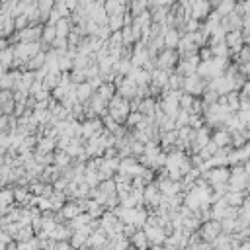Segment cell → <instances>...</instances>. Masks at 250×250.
<instances>
[{
  "label": "cell",
  "instance_id": "obj_1",
  "mask_svg": "<svg viewBox=\"0 0 250 250\" xmlns=\"http://www.w3.org/2000/svg\"><path fill=\"white\" fill-rule=\"evenodd\" d=\"M107 113H109L117 123L125 125V121H127V117H129V113H131V102L125 100V98L119 96V94H115V96L109 100V104H107Z\"/></svg>",
  "mask_w": 250,
  "mask_h": 250
},
{
  "label": "cell",
  "instance_id": "obj_2",
  "mask_svg": "<svg viewBox=\"0 0 250 250\" xmlns=\"http://www.w3.org/2000/svg\"><path fill=\"white\" fill-rule=\"evenodd\" d=\"M155 63H157V69L166 71V72H174L176 67H178V63H180V53H178V49L164 47V49L155 57Z\"/></svg>",
  "mask_w": 250,
  "mask_h": 250
},
{
  "label": "cell",
  "instance_id": "obj_3",
  "mask_svg": "<svg viewBox=\"0 0 250 250\" xmlns=\"http://www.w3.org/2000/svg\"><path fill=\"white\" fill-rule=\"evenodd\" d=\"M207 84H209V80H207L205 76H201L199 72H194V74L184 76V86H182V90L197 98V96H203V92L207 90Z\"/></svg>",
  "mask_w": 250,
  "mask_h": 250
},
{
  "label": "cell",
  "instance_id": "obj_4",
  "mask_svg": "<svg viewBox=\"0 0 250 250\" xmlns=\"http://www.w3.org/2000/svg\"><path fill=\"white\" fill-rule=\"evenodd\" d=\"M203 178L209 182V186H211V188L227 186V184H229V180H231V170H229V166H215V168L205 170Z\"/></svg>",
  "mask_w": 250,
  "mask_h": 250
},
{
  "label": "cell",
  "instance_id": "obj_5",
  "mask_svg": "<svg viewBox=\"0 0 250 250\" xmlns=\"http://www.w3.org/2000/svg\"><path fill=\"white\" fill-rule=\"evenodd\" d=\"M197 232H199V236H201V240H203V242H207V244H213V242L217 240V236L223 232L221 221H217V219H209V221H203Z\"/></svg>",
  "mask_w": 250,
  "mask_h": 250
},
{
  "label": "cell",
  "instance_id": "obj_6",
  "mask_svg": "<svg viewBox=\"0 0 250 250\" xmlns=\"http://www.w3.org/2000/svg\"><path fill=\"white\" fill-rule=\"evenodd\" d=\"M143 231L147 232L151 246H155V244H164V242H166V236H168L166 229H164V227H161V225H157L151 217L147 219V225L143 227Z\"/></svg>",
  "mask_w": 250,
  "mask_h": 250
},
{
  "label": "cell",
  "instance_id": "obj_7",
  "mask_svg": "<svg viewBox=\"0 0 250 250\" xmlns=\"http://www.w3.org/2000/svg\"><path fill=\"white\" fill-rule=\"evenodd\" d=\"M162 197H164V196H162V192H161L157 180L151 182L149 186H145V190H143V203H147V207H151V211H155V209L161 205Z\"/></svg>",
  "mask_w": 250,
  "mask_h": 250
},
{
  "label": "cell",
  "instance_id": "obj_8",
  "mask_svg": "<svg viewBox=\"0 0 250 250\" xmlns=\"http://www.w3.org/2000/svg\"><path fill=\"white\" fill-rule=\"evenodd\" d=\"M244 34H242V30H234V32H227L225 34V45H227V49H229V53L231 55H236L242 47H244Z\"/></svg>",
  "mask_w": 250,
  "mask_h": 250
},
{
  "label": "cell",
  "instance_id": "obj_9",
  "mask_svg": "<svg viewBox=\"0 0 250 250\" xmlns=\"http://www.w3.org/2000/svg\"><path fill=\"white\" fill-rule=\"evenodd\" d=\"M149 61H151V55H149L147 43H145V41H137L135 47H133V55H131L133 67H135V69H143Z\"/></svg>",
  "mask_w": 250,
  "mask_h": 250
},
{
  "label": "cell",
  "instance_id": "obj_10",
  "mask_svg": "<svg viewBox=\"0 0 250 250\" xmlns=\"http://www.w3.org/2000/svg\"><path fill=\"white\" fill-rule=\"evenodd\" d=\"M102 131H104V121L100 117H92V119H86L82 123V139L98 137Z\"/></svg>",
  "mask_w": 250,
  "mask_h": 250
},
{
  "label": "cell",
  "instance_id": "obj_11",
  "mask_svg": "<svg viewBox=\"0 0 250 250\" xmlns=\"http://www.w3.org/2000/svg\"><path fill=\"white\" fill-rule=\"evenodd\" d=\"M14 49H16V57L22 59V61H26V63H28L36 53L41 51L39 43H18V45H14Z\"/></svg>",
  "mask_w": 250,
  "mask_h": 250
},
{
  "label": "cell",
  "instance_id": "obj_12",
  "mask_svg": "<svg viewBox=\"0 0 250 250\" xmlns=\"http://www.w3.org/2000/svg\"><path fill=\"white\" fill-rule=\"evenodd\" d=\"M209 14H211V2H209V0H196L194 8H192V18H196V20L201 22Z\"/></svg>",
  "mask_w": 250,
  "mask_h": 250
},
{
  "label": "cell",
  "instance_id": "obj_13",
  "mask_svg": "<svg viewBox=\"0 0 250 250\" xmlns=\"http://www.w3.org/2000/svg\"><path fill=\"white\" fill-rule=\"evenodd\" d=\"M72 229H71V225L67 223V225H61V223H57V227L49 232V238H53V240H57V242H61V240H69L71 236H72Z\"/></svg>",
  "mask_w": 250,
  "mask_h": 250
},
{
  "label": "cell",
  "instance_id": "obj_14",
  "mask_svg": "<svg viewBox=\"0 0 250 250\" xmlns=\"http://www.w3.org/2000/svg\"><path fill=\"white\" fill-rule=\"evenodd\" d=\"M94 92H96V88L86 80V82H80V84H76V98H78V102L80 104H88V100L94 96Z\"/></svg>",
  "mask_w": 250,
  "mask_h": 250
},
{
  "label": "cell",
  "instance_id": "obj_15",
  "mask_svg": "<svg viewBox=\"0 0 250 250\" xmlns=\"http://www.w3.org/2000/svg\"><path fill=\"white\" fill-rule=\"evenodd\" d=\"M211 141H213L219 149H227V147H231V133H229L225 127H219V129H215V133L211 135Z\"/></svg>",
  "mask_w": 250,
  "mask_h": 250
},
{
  "label": "cell",
  "instance_id": "obj_16",
  "mask_svg": "<svg viewBox=\"0 0 250 250\" xmlns=\"http://www.w3.org/2000/svg\"><path fill=\"white\" fill-rule=\"evenodd\" d=\"M14 59H16V49L12 45H8V47H4L2 51H0V65H2L6 71H12Z\"/></svg>",
  "mask_w": 250,
  "mask_h": 250
},
{
  "label": "cell",
  "instance_id": "obj_17",
  "mask_svg": "<svg viewBox=\"0 0 250 250\" xmlns=\"http://www.w3.org/2000/svg\"><path fill=\"white\" fill-rule=\"evenodd\" d=\"M129 240H131V244H133L135 248H139V250H149V248H151L149 236H147V232H145L143 229H137V232H135Z\"/></svg>",
  "mask_w": 250,
  "mask_h": 250
},
{
  "label": "cell",
  "instance_id": "obj_18",
  "mask_svg": "<svg viewBox=\"0 0 250 250\" xmlns=\"http://www.w3.org/2000/svg\"><path fill=\"white\" fill-rule=\"evenodd\" d=\"M180 39H182V34L176 28H166V32H164V47L176 49L178 43H180Z\"/></svg>",
  "mask_w": 250,
  "mask_h": 250
},
{
  "label": "cell",
  "instance_id": "obj_19",
  "mask_svg": "<svg viewBox=\"0 0 250 250\" xmlns=\"http://www.w3.org/2000/svg\"><path fill=\"white\" fill-rule=\"evenodd\" d=\"M96 94H98L102 100H106V102L109 104V100L117 94V90H115V84H113V82H102V84L96 88Z\"/></svg>",
  "mask_w": 250,
  "mask_h": 250
},
{
  "label": "cell",
  "instance_id": "obj_20",
  "mask_svg": "<svg viewBox=\"0 0 250 250\" xmlns=\"http://www.w3.org/2000/svg\"><path fill=\"white\" fill-rule=\"evenodd\" d=\"M45 61H47V53L41 49L39 53H36V55L28 61V71H34V72L41 71V69L45 67Z\"/></svg>",
  "mask_w": 250,
  "mask_h": 250
},
{
  "label": "cell",
  "instance_id": "obj_21",
  "mask_svg": "<svg viewBox=\"0 0 250 250\" xmlns=\"http://www.w3.org/2000/svg\"><path fill=\"white\" fill-rule=\"evenodd\" d=\"M225 201H227V205H231V207H240L242 203H244V199H246V194L244 192H234V190H229L225 196Z\"/></svg>",
  "mask_w": 250,
  "mask_h": 250
},
{
  "label": "cell",
  "instance_id": "obj_22",
  "mask_svg": "<svg viewBox=\"0 0 250 250\" xmlns=\"http://www.w3.org/2000/svg\"><path fill=\"white\" fill-rule=\"evenodd\" d=\"M55 30H57V37H69V34L72 32V22L69 18H61L55 22Z\"/></svg>",
  "mask_w": 250,
  "mask_h": 250
},
{
  "label": "cell",
  "instance_id": "obj_23",
  "mask_svg": "<svg viewBox=\"0 0 250 250\" xmlns=\"http://www.w3.org/2000/svg\"><path fill=\"white\" fill-rule=\"evenodd\" d=\"M71 162H72V157H71L67 151H61V149H59L57 153H53V164H55V166H59L61 170H63V168H67Z\"/></svg>",
  "mask_w": 250,
  "mask_h": 250
},
{
  "label": "cell",
  "instance_id": "obj_24",
  "mask_svg": "<svg viewBox=\"0 0 250 250\" xmlns=\"http://www.w3.org/2000/svg\"><path fill=\"white\" fill-rule=\"evenodd\" d=\"M234 8H236V0H221V2L215 6V12L219 16H229L234 12Z\"/></svg>",
  "mask_w": 250,
  "mask_h": 250
},
{
  "label": "cell",
  "instance_id": "obj_25",
  "mask_svg": "<svg viewBox=\"0 0 250 250\" xmlns=\"http://www.w3.org/2000/svg\"><path fill=\"white\" fill-rule=\"evenodd\" d=\"M55 39H57V30H55V24H47V26H43V36H41V41H43V43H47V45H51Z\"/></svg>",
  "mask_w": 250,
  "mask_h": 250
},
{
  "label": "cell",
  "instance_id": "obj_26",
  "mask_svg": "<svg viewBox=\"0 0 250 250\" xmlns=\"http://www.w3.org/2000/svg\"><path fill=\"white\" fill-rule=\"evenodd\" d=\"M143 113L141 111H131L129 113V117H127V121H125V125H127V127H137V125L143 121Z\"/></svg>",
  "mask_w": 250,
  "mask_h": 250
},
{
  "label": "cell",
  "instance_id": "obj_27",
  "mask_svg": "<svg viewBox=\"0 0 250 250\" xmlns=\"http://www.w3.org/2000/svg\"><path fill=\"white\" fill-rule=\"evenodd\" d=\"M14 24H16V32L26 30L30 26V18L26 14H18V16H14Z\"/></svg>",
  "mask_w": 250,
  "mask_h": 250
},
{
  "label": "cell",
  "instance_id": "obj_28",
  "mask_svg": "<svg viewBox=\"0 0 250 250\" xmlns=\"http://www.w3.org/2000/svg\"><path fill=\"white\" fill-rule=\"evenodd\" d=\"M4 47H8V39L6 37H0V51H2Z\"/></svg>",
  "mask_w": 250,
  "mask_h": 250
},
{
  "label": "cell",
  "instance_id": "obj_29",
  "mask_svg": "<svg viewBox=\"0 0 250 250\" xmlns=\"http://www.w3.org/2000/svg\"><path fill=\"white\" fill-rule=\"evenodd\" d=\"M209 2H211V6H217V4L221 2V0H209Z\"/></svg>",
  "mask_w": 250,
  "mask_h": 250
},
{
  "label": "cell",
  "instance_id": "obj_30",
  "mask_svg": "<svg viewBox=\"0 0 250 250\" xmlns=\"http://www.w3.org/2000/svg\"><path fill=\"white\" fill-rule=\"evenodd\" d=\"M127 250H139V248H135V246H133V244H131V246H129V248H127Z\"/></svg>",
  "mask_w": 250,
  "mask_h": 250
}]
</instances>
